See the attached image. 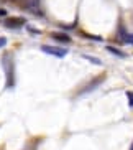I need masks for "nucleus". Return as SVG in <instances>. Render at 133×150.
I'll use <instances>...</instances> for the list:
<instances>
[{
  "instance_id": "obj_1",
  "label": "nucleus",
  "mask_w": 133,
  "mask_h": 150,
  "mask_svg": "<svg viewBox=\"0 0 133 150\" xmlns=\"http://www.w3.org/2000/svg\"><path fill=\"white\" fill-rule=\"evenodd\" d=\"M2 64H4V69H5V74H7V86L8 88H13L15 84V64H13V59H12V54H5L4 59H2Z\"/></svg>"
},
{
  "instance_id": "obj_12",
  "label": "nucleus",
  "mask_w": 133,
  "mask_h": 150,
  "mask_svg": "<svg viewBox=\"0 0 133 150\" xmlns=\"http://www.w3.org/2000/svg\"><path fill=\"white\" fill-rule=\"evenodd\" d=\"M5 15H7V12H5V10H2V8H0V17H5Z\"/></svg>"
},
{
  "instance_id": "obj_5",
  "label": "nucleus",
  "mask_w": 133,
  "mask_h": 150,
  "mask_svg": "<svg viewBox=\"0 0 133 150\" xmlns=\"http://www.w3.org/2000/svg\"><path fill=\"white\" fill-rule=\"evenodd\" d=\"M104 79H105V76H104V74H102V76H99V78H95V79H92L90 83H89V86H85V88L82 89V91H80L79 94H85V93H89V91H92V89H95V88L99 86V84L102 83Z\"/></svg>"
},
{
  "instance_id": "obj_9",
  "label": "nucleus",
  "mask_w": 133,
  "mask_h": 150,
  "mask_svg": "<svg viewBox=\"0 0 133 150\" xmlns=\"http://www.w3.org/2000/svg\"><path fill=\"white\" fill-rule=\"evenodd\" d=\"M127 97H128L130 107H133V91H127Z\"/></svg>"
},
{
  "instance_id": "obj_3",
  "label": "nucleus",
  "mask_w": 133,
  "mask_h": 150,
  "mask_svg": "<svg viewBox=\"0 0 133 150\" xmlns=\"http://www.w3.org/2000/svg\"><path fill=\"white\" fill-rule=\"evenodd\" d=\"M41 51L51 54V56H54V58H64L67 54V50L61 48V46H41Z\"/></svg>"
},
{
  "instance_id": "obj_13",
  "label": "nucleus",
  "mask_w": 133,
  "mask_h": 150,
  "mask_svg": "<svg viewBox=\"0 0 133 150\" xmlns=\"http://www.w3.org/2000/svg\"><path fill=\"white\" fill-rule=\"evenodd\" d=\"M130 150H133V142H132V145H130Z\"/></svg>"
},
{
  "instance_id": "obj_10",
  "label": "nucleus",
  "mask_w": 133,
  "mask_h": 150,
  "mask_svg": "<svg viewBox=\"0 0 133 150\" xmlns=\"http://www.w3.org/2000/svg\"><path fill=\"white\" fill-rule=\"evenodd\" d=\"M28 31H30V33H35V35H40V31L36 30V28H33V27H28Z\"/></svg>"
},
{
  "instance_id": "obj_11",
  "label": "nucleus",
  "mask_w": 133,
  "mask_h": 150,
  "mask_svg": "<svg viewBox=\"0 0 133 150\" xmlns=\"http://www.w3.org/2000/svg\"><path fill=\"white\" fill-rule=\"evenodd\" d=\"M5 45H7V38L0 36V48H2V46H5Z\"/></svg>"
},
{
  "instance_id": "obj_7",
  "label": "nucleus",
  "mask_w": 133,
  "mask_h": 150,
  "mask_svg": "<svg viewBox=\"0 0 133 150\" xmlns=\"http://www.w3.org/2000/svg\"><path fill=\"white\" fill-rule=\"evenodd\" d=\"M107 51H110L112 54H115V56H118V58H125L127 54L122 51V50H118V48H113V46H107Z\"/></svg>"
},
{
  "instance_id": "obj_4",
  "label": "nucleus",
  "mask_w": 133,
  "mask_h": 150,
  "mask_svg": "<svg viewBox=\"0 0 133 150\" xmlns=\"http://www.w3.org/2000/svg\"><path fill=\"white\" fill-rule=\"evenodd\" d=\"M4 23H5V27H7V28H20V27L25 25V18H18V17L7 18Z\"/></svg>"
},
{
  "instance_id": "obj_8",
  "label": "nucleus",
  "mask_w": 133,
  "mask_h": 150,
  "mask_svg": "<svg viewBox=\"0 0 133 150\" xmlns=\"http://www.w3.org/2000/svg\"><path fill=\"white\" fill-rule=\"evenodd\" d=\"M82 58H84V59H87V61H90V63H94V64H99V66L102 64V61H100V59H97V58H94V56H89V54H82Z\"/></svg>"
},
{
  "instance_id": "obj_6",
  "label": "nucleus",
  "mask_w": 133,
  "mask_h": 150,
  "mask_svg": "<svg viewBox=\"0 0 133 150\" xmlns=\"http://www.w3.org/2000/svg\"><path fill=\"white\" fill-rule=\"evenodd\" d=\"M51 38L53 40H58V41H62V43H69L71 41V38L67 35H64V33H51Z\"/></svg>"
},
{
  "instance_id": "obj_2",
  "label": "nucleus",
  "mask_w": 133,
  "mask_h": 150,
  "mask_svg": "<svg viewBox=\"0 0 133 150\" xmlns=\"http://www.w3.org/2000/svg\"><path fill=\"white\" fill-rule=\"evenodd\" d=\"M25 8H27L31 15L44 17L43 7H41V0H25Z\"/></svg>"
}]
</instances>
